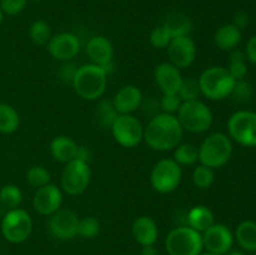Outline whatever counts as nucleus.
<instances>
[{"label":"nucleus","instance_id":"f257e3e1","mask_svg":"<svg viewBox=\"0 0 256 255\" xmlns=\"http://www.w3.org/2000/svg\"><path fill=\"white\" fill-rule=\"evenodd\" d=\"M184 130L176 115L159 112L144 126V142L155 152L174 150L182 142Z\"/></svg>","mask_w":256,"mask_h":255},{"label":"nucleus","instance_id":"f03ea898","mask_svg":"<svg viewBox=\"0 0 256 255\" xmlns=\"http://www.w3.org/2000/svg\"><path fill=\"white\" fill-rule=\"evenodd\" d=\"M106 72L102 68L92 62L78 68L72 82L75 92L82 99L89 100V102L100 99L106 90Z\"/></svg>","mask_w":256,"mask_h":255},{"label":"nucleus","instance_id":"7ed1b4c3","mask_svg":"<svg viewBox=\"0 0 256 255\" xmlns=\"http://www.w3.org/2000/svg\"><path fill=\"white\" fill-rule=\"evenodd\" d=\"M200 164L218 169L226 164L232 155V142L224 132H214L205 138L198 148Z\"/></svg>","mask_w":256,"mask_h":255},{"label":"nucleus","instance_id":"20e7f679","mask_svg":"<svg viewBox=\"0 0 256 255\" xmlns=\"http://www.w3.org/2000/svg\"><path fill=\"white\" fill-rule=\"evenodd\" d=\"M236 80L226 68L212 66L205 69L198 79L200 92L209 100H222L230 96Z\"/></svg>","mask_w":256,"mask_h":255},{"label":"nucleus","instance_id":"39448f33","mask_svg":"<svg viewBox=\"0 0 256 255\" xmlns=\"http://www.w3.org/2000/svg\"><path fill=\"white\" fill-rule=\"evenodd\" d=\"M176 118L182 130L192 134L208 132L212 128L214 120L210 108L199 99L182 102L180 109L178 110Z\"/></svg>","mask_w":256,"mask_h":255},{"label":"nucleus","instance_id":"423d86ee","mask_svg":"<svg viewBox=\"0 0 256 255\" xmlns=\"http://www.w3.org/2000/svg\"><path fill=\"white\" fill-rule=\"evenodd\" d=\"M165 249L169 255H199L202 252V232L190 226H178L170 230L165 239Z\"/></svg>","mask_w":256,"mask_h":255},{"label":"nucleus","instance_id":"0eeeda50","mask_svg":"<svg viewBox=\"0 0 256 255\" xmlns=\"http://www.w3.org/2000/svg\"><path fill=\"white\" fill-rule=\"evenodd\" d=\"M182 179V166L174 159L159 160L150 172V184L160 194H169L176 190Z\"/></svg>","mask_w":256,"mask_h":255},{"label":"nucleus","instance_id":"6e6552de","mask_svg":"<svg viewBox=\"0 0 256 255\" xmlns=\"http://www.w3.org/2000/svg\"><path fill=\"white\" fill-rule=\"evenodd\" d=\"M32 230V220L29 212L22 208L10 209L5 212L2 220V234L8 242L19 244L30 236Z\"/></svg>","mask_w":256,"mask_h":255},{"label":"nucleus","instance_id":"1a4fd4ad","mask_svg":"<svg viewBox=\"0 0 256 255\" xmlns=\"http://www.w3.org/2000/svg\"><path fill=\"white\" fill-rule=\"evenodd\" d=\"M115 142L124 148H134L144 139V126L132 114H119L110 126Z\"/></svg>","mask_w":256,"mask_h":255},{"label":"nucleus","instance_id":"9d476101","mask_svg":"<svg viewBox=\"0 0 256 255\" xmlns=\"http://www.w3.org/2000/svg\"><path fill=\"white\" fill-rule=\"evenodd\" d=\"M92 180V170L89 162L74 159L65 164L62 174V192L68 195L76 196L88 189Z\"/></svg>","mask_w":256,"mask_h":255},{"label":"nucleus","instance_id":"9b49d317","mask_svg":"<svg viewBox=\"0 0 256 255\" xmlns=\"http://www.w3.org/2000/svg\"><path fill=\"white\" fill-rule=\"evenodd\" d=\"M230 138L244 146H256V112L239 110L228 120Z\"/></svg>","mask_w":256,"mask_h":255},{"label":"nucleus","instance_id":"f8f14e48","mask_svg":"<svg viewBox=\"0 0 256 255\" xmlns=\"http://www.w3.org/2000/svg\"><path fill=\"white\" fill-rule=\"evenodd\" d=\"M166 50L169 62L180 70L189 68L196 58V44L189 35L172 38Z\"/></svg>","mask_w":256,"mask_h":255},{"label":"nucleus","instance_id":"ddd939ff","mask_svg":"<svg viewBox=\"0 0 256 255\" xmlns=\"http://www.w3.org/2000/svg\"><path fill=\"white\" fill-rule=\"evenodd\" d=\"M85 50H86V55L92 64L102 68L108 75L112 72L114 69V62H112L114 48L108 38L102 36V35L90 38Z\"/></svg>","mask_w":256,"mask_h":255},{"label":"nucleus","instance_id":"4468645a","mask_svg":"<svg viewBox=\"0 0 256 255\" xmlns=\"http://www.w3.org/2000/svg\"><path fill=\"white\" fill-rule=\"evenodd\" d=\"M79 218L72 210L62 209L50 215L48 228L50 234L59 240H70L78 235Z\"/></svg>","mask_w":256,"mask_h":255},{"label":"nucleus","instance_id":"2eb2a0df","mask_svg":"<svg viewBox=\"0 0 256 255\" xmlns=\"http://www.w3.org/2000/svg\"><path fill=\"white\" fill-rule=\"evenodd\" d=\"M202 245L206 252L220 255L226 254L232 249L234 242L232 230L226 225L215 224V222L204 232H202Z\"/></svg>","mask_w":256,"mask_h":255},{"label":"nucleus","instance_id":"dca6fc26","mask_svg":"<svg viewBox=\"0 0 256 255\" xmlns=\"http://www.w3.org/2000/svg\"><path fill=\"white\" fill-rule=\"evenodd\" d=\"M48 52L59 62H70L80 52V40L72 32H60L50 38Z\"/></svg>","mask_w":256,"mask_h":255},{"label":"nucleus","instance_id":"f3484780","mask_svg":"<svg viewBox=\"0 0 256 255\" xmlns=\"http://www.w3.org/2000/svg\"><path fill=\"white\" fill-rule=\"evenodd\" d=\"M62 192L55 184H46L39 188L32 198V208L44 216H50L62 208Z\"/></svg>","mask_w":256,"mask_h":255},{"label":"nucleus","instance_id":"a211bd4d","mask_svg":"<svg viewBox=\"0 0 256 255\" xmlns=\"http://www.w3.org/2000/svg\"><path fill=\"white\" fill-rule=\"evenodd\" d=\"M154 82L162 95L178 94V90L182 82V72L172 62H162L155 66Z\"/></svg>","mask_w":256,"mask_h":255},{"label":"nucleus","instance_id":"6ab92c4d","mask_svg":"<svg viewBox=\"0 0 256 255\" xmlns=\"http://www.w3.org/2000/svg\"><path fill=\"white\" fill-rule=\"evenodd\" d=\"M144 96L136 85H125L120 88L112 98V104L116 109L118 114H132L136 112L140 106Z\"/></svg>","mask_w":256,"mask_h":255},{"label":"nucleus","instance_id":"aec40b11","mask_svg":"<svg viewBox=\"0 0 256 255\" xmlns=\"http://www.w3.org/2000/svg\"><path fill=\"white\" fill-rule=\"evenodd\" d=\"M132 232L135 242H139L142 246L154 245L159 236L158 224L152 218L139 216L132 222Z\"/></svg>","mask_w":256,"mask_h":255},{"label":"nucleus","instance_id":"412c9836","mask_svg":"<svg viewBox=\"0 0 256 255\" xmlns=\"http://www.w3.org/2000/svg\"><path fill=\"white\" fill-rule=\"evenodd\" d=\"M78 148H79V145L75 142L74 139H72L68 135H59V136L54 138L50 142L52 156L56 162H64V164L72 162L76 158Z\"/></svg>","mask_w":256,"mask_h":255},{"label":"nucleus","instance_id":"4be33fe9","mask_svg":"<svg viewBox=\"0 0 256 255\" xmlns=\"http://www.w3.org/2000/svg\"><path fill=\"white\" fill-rule=\"evenodd\" d=\"M242 42V30L234 24H225L215 32L214 42L220 50L232 52Z\"/></svg>","mask_w":256,"mask_h":255},{"label":"nucleus","instance_id":"5701e85b","mask_svg":"<svg viewBox=\"0 0 256 255\" xmlns=\"http://www.w3.org/2000/svg\"><path fill=\"white\" fill-rule=\"evenodd\" d=\"M188 226L199 232H204L208 228L214 224V214L205 205H196L188 212Z\"/></svg>","mask_w":256,"mask_h":255},{"label":"nucleus","instance_id":"b1692460","mask_svg":"<svg viewBox=\"0 0 256 255\" xmlns=\"http://www.w3.org/2000/svg\"><path fill=\"white\" fill-rule=\"evenodd\" d=\"M165 28L168 32L172 34V38L176 36H185L189 35L192 30V22L188 15L182 12H172L165 19L164 22Z\"/></svg>","mask_w":256,"mask_h":255},{"label":"nucleus","instance_id":"393cba45","mask_svg":"<svg viewBox=\"0 0 256 255\" xmlns=\"http://www.w3.org/2000/svg\"><path fill=\"white\" fill-rule=\"evenodd\" d=\"M236 242L245 252H256V222L245 220L235 230Z\"/></svg>","mask_w":256,"mask_h":255},{"label":"nucleus","instance_id":"a878e982","mask_svg":"<svg viewBox=\"0 0 256 255\" xmlns=\"http://www.w3.org/2000/svg\"><path fill=\"white\" fill-rule=\"evenodd\" d=\"M20 125V116L15 108L10 104H0V132L12 134L16 132Z\"/></svg>","mask_w":256,"mask_h":255},{"label":"nucleus","instance_id":"bb28decb","mask_svg":"<svg viewBox=\"0 0 256 255\" xmlns=\"http://www.w3.org/2000/svg\"><path fill=\"white\" fill-rule=\"evenodd\" d=\"M228 72H230L235 80H242L248 75V65L245 52L242 50H232L229 56V65H228Z\"/></svg>","mask_w":256,"mask_h":255},{"label":"nucleus","instance_id":"cd10ccee","mask_svg":"<svg viewBox=\"0 0 256 255\" xmlns=\"http://www.w3.org/2000/svg\"><path fill=\"white\" fill-rule=\"evenodd\" d=\"M172 159L180 165V166H188V165H194L199 160L198 154V148L190 142H180L174 149V158Z\"/></svg>","mask_w":256,"mask_h":255},{"label":"nucleus","instance_id":"c85d7f7f","mask_svg":"<svg viewBox=\"0 0 256 255\" xmlns=\"http://www.w3.org/2000/svg\"><path fill=\"white\" fill-rule=\"evenodd\" d=\"M22 202V192L19 186L14 184H6L0 189V204L8 210L19 208Z\"/></svg>","mask_w":256,"mask_h":255},{"label":"nucleus","instance_id":"c756f323","mask_svg":"<svg viewBox=\"0 0 256 255\" xmlns=\"http://www.w3.org/2000/svg\"><path fill=\"white\" fill-rule=\"evenodd\" d=\"M192 184L195 185V188L200 190H206L214 184L215 180V174L214 169L206 166V165H198L195 166V169L192 170Z\"/></svg>","mask_w":256,"mask_h":255},{"label":"nucleus","instance_id":"7c9ffc66","mask_svg":"<svg viewBox=\"0 0 256 255\" xmlns=\"http://www.w3.org/2000/svg\"><path fill=\"white\" fill-rule=\"evenodd\" d=\"M29 36L35 45L44 46L52 38V30L49 24L44 20H35L29 29Z\"/></svg>","mask_w":256,"mask_h":255},{"label":"nucleus","instance_id":"2f4dec72","mask_svg":"<svg viewBox=\"0 0 256 255\" xmlns=\"http://www.w3.org/2000/svg\"><path fill=\"white\" fill-rule=\"evenodd\" d=\"M96 115L98 120H99L100 125H102V128H110L112 122H114L115 118L119 114H118L116 109H115L112 100L102 99L98 102Z\"/></svg>","mask_w":256,"mask_h":255},{"label":"nucleus","instance_id":"473e14b6","mask_svg":"<svg viewBox=\"0 0 256 255\" xmlns=\"http://www.w3.org/2000/svg\"><path fill=\"white\" fill-rule=\"evenodd\" d=\"M50 179H52L50 172L42 165H34L26 172L28 184L32 185V188H36V189L49 184Z\"/></svg>","mask_w":256,"mask_h":255},{"label":"nucleus","instance_id":"72a5a7b5","mask_svg":"<svg viewBox=\"0 0 256 255\" xmlns=\"http://www.w3.org/2000/svg\"><path fill=\"white\" fill-rule=\"evenodd\" d=\"M200 95H202V92H200V86L198 80L192 79V78L182 79V85H180L179 90H178V96L180 98L182 102L198 100Z\"/></svg>","mask_w":256,"mask_h":255},{"label":"nucleus","instance_id":"f704fd0d","mask_svg":"<svg viewBox=\"0 0 256 255\" xmlns=\"http://www.w3.org/2000/svg\"><path fill=\"white\" fill-rule=\"evenodd\" d=\"M100 232V222L96 218L86 216L79 219L78 224V235L84 239H92Z\"/></svg>","mask_w":256,"mask_h":255},{"label":"nucleus","instance_id":"c9c22d12","mask_svg":"<svg viewBox=\"0 0 256 255\" xmlns=\"http://www.w3.org/2000/svg\"><path fill=\"white\" fill-rule=\"evenodd\" d=\"M230 95H232V99L236 102L245 104V102L252 100V95H254V89H252V85L245 79L236 80L234 85V89H232Z\"/></svg>","mask_w":256,"mask_h":255},{"label":"nucleus","instance_id":"e433bc0d","mask_svg":"<svg viewBox=\"0 0 256 255\" xmlns=\"http://www.w3.org/2000/svg\"><path fill=\"white\" fill-rule=\"evenodd\" d=\"M172 36L169 32H168L166 28L164 25H160V26L154 28L150 32V44L152 45L156 49H166L168 45L172 42Z\"/></svg>","mask_w":256,"mask_h":255},{"label":"nucleus","instance_id":"4c0bfd02","mask_svg":"<svg viewBox=\"0 0 256 255\" xmlns=\"http://www.w3.org/2000/svg\"><path fill=\"white\" fill-rule=\"evenodd\" d=\"M182 102L178 96V94L162 95V99L159 100L160 110H162V112H165V114L175 115L178 110L180 109V106H182Z\"/></svg>","mask_w":256,"mask_h":255},{"label":"nucleus","instance_id":"58836bf2","mask_svg":"<svg viewBox=\"0 0 256 255\" xmlns=\"http://www.w3.org/2000/svg\"><path fill=\"white\" fill-rule=\"evenodd\" d=\"M28 0H0V9L6 15H18L25 9Z\"/></svg>","mask_w":256,"mask_h":255},{"label":"nucleus","instance_id":"ea45409f","mask_svg":"<svg viewBox=\"0 0 256 255\" xmlns=\"http://www.w3.org/2000/svg\"><path fill=\"white\" fill-rule=\"evenodd\" d=\"M76 65L74 64V62H64V64L60 66V78H62V82H70L72 84V79H74L75 76V72H76L78 70Z\"/></svg>","mask_w":256,"mask_h":255},{"label":"nucleus","instance_id":"a19ab883","mask_svg":"<svg viewBox=\"0 0 256 255\" xmlns=\"http://www.w3.org/2000/svg\"><path fill=\"white\" fill-rule=\"evenodd\" d=\"M245 56L252 64H256V35L252 36L245 48Z\"/></svg>","mask_w":256,"mask_h":255},{"label":"nucleus","instance_id":"79ce46f5","mask_svg":"<svg viewBox=\"0 0 256 255\" xmlns=\"http://www.w3.org/2000/svg\"><path fill=\"white\" fill-rule=\"evenodd\" d=\"M249 22H250V18L245 12H235L234 19H232V24H234L236 28H239L240 30L245 29V28L249 25Z\"/></svg>","mask_w":256,"mask_h":255},{"label":"nucleus","instance_id":"37998d69","mask_svg":"<svg viewBox=\"0 0 256 255\" xmlns=\"http://www.w3.org/2000/svg\"><path fill=\"white\" fill-rule=\"evenodd\" d=\"M90 156H92V154H90V150L88 149L86 146L79 145V148H78L76 158H75V159H79V160H82V162H89Z\"/></svg>","mask_w":256,"mask_h":255},{"label":"nucleus","instance_id":"c03bdc74","mask_svg":"<svg viewBox=\"0 0 256 255\" xmlns=\"http://www.w3.org/2000/svg\"><path fill=\"white\" fill-rule=\"evenodd\" d=\"M140 255H159V252L155 245H146V246H142Z\"/></svg>","mask_w":256,"mask_h":255},{"label":"nucleus","instance_id":"a18cd8bd","mask_svg":"<svg viewBox=\"0 0 256 255\" xmlns=\"http://www.w3.org/2000/svg\"><path fill=\"white\" fill-rule=\"evenodd\" d=\"M229 255H245V254L242 252H230Z\"/></svg>","mask_w":256,"mask_h":255},{"label":"nucleus","instance_id":"49530a36","mask_svg":"<svg viewBox=\"0 0 256 255\" xmlns=\"http://www.w3.org/2000/svg\"><path fill=\"white\" fill-rule=\"evenodd\" d=\"M2 19H4V12H2V9H0V25H2Z\"/></svg>","mask_w":256,"mask_h":255},{"label":"nucleus","instance_id":"de8ad7c7","mask_svg":"<svg viewBox=\"0 0 256 255\" xmlns=\"http://www.w3.org/2000/svg\"><path fill=\"white\" fill-rule=\"evenodd\" d=\"M199 255H220V254H214V252H202V254H199Z\"/></svg>","mask_w":256,"mask_h":255},{"label":"nucleus","instance_id":"09e8293b","mask_svg":"<svg viewBox=\"0 0 256 255\" xmlns=\"http://www.w3.org/2000/svg\"><path fill=\"white\" fill-rule=\"evenodd\" d=\"M35 2H40V0H35Z\"/></svg>","mask_w":256,"mask_h":255},{"label":"nucleus","instance_id":"8fccbe9b","mask_svg":"<svg viewBox=\"0 0 256 255\" xmlns=\"http://www.w3.org/2000/svg\"><path fill=\"white\" fill-rule=\"evenodd\" d=\"M255 255H256V254H255Z\"/></svg>","mask_w":256,"mask_h":255}]
</instances>
